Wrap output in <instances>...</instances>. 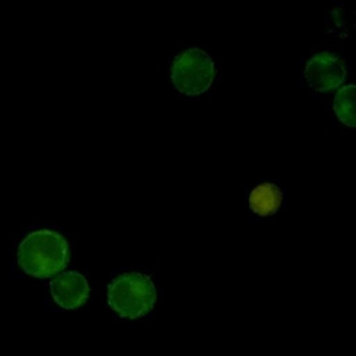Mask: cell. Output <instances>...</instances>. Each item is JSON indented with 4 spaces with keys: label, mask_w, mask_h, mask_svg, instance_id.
<instances>
[{
    "label": "cell",
    "mask_w": 356,
    "mask_h": 356,
    "mask_svg": "<svg viewBox=\"0 0 356 356\" xmlns=\"http://www.w3.org/2000/svg\"><path fill=\"white\" fill-rule=\"evenodd\" d=\"M284 193L276 184H260L250 193V207L255 214L269 218L278 212Z\"/></svg>",
    "instance_id": "obj_6"
},
{
    "label": "cell",
    "mask_w": 356,
    "mask_h": 356,
    "mask_svg": "<svg viewBox=\"0 0 356 356\" xmlns=\"http://www.w3.org/2000/svg\"><path fill=\"white\" fill-rule=\"evenodd\" d=\"M355 98H356V86H344L337 93L335 102H333V111L337 118L344 125L355 129L356 127V114H355Z\"/></svg>",
    "instance_id": "obj_7"
},
{
    "label": "cell",
    "mask_w": 356,
    "mask_h": 356,
    "mask_svg": "<svg viewBox=\"0 0 356 356\" xmlns=\"http://www.w3.org/2000/svg\"><path fill=\"white\" fill-rule=\"evenodd\" d=\"M305 77L312 89L319 93L339 88L346 79L344 61L333 52H321L307 63Z\"/></svg>",
    "instance_id": "obj_4"
},
{
    "label": "cell",
    "mask_w": 356,
    "mask_h": 356,
    "mask_svg": "<svg viewBox=\"0 0 356 356\" xmlns=\"http://www.w3.org/2000/svg\"><path fill=\"white\" fill-rule=\"evenodd\" d=\"M216 66L211 56L200 49L184 50L173 61L171 79L175 88L184 95H202L211 88Z\"/></svg>",
    "instance_id": "obj_3"
},
{
    "label": "cell",
    "mask_w": 356,
    "mask_h": 356,
    "mask_svg": "<svg viewBox=\"0 0 356 356\" xmlns=\"http://www.w3.org/2000/svg\"><path fill=\"white\" fill-rule=\"evenodd\" d=\"M68 262V243L61 234L38 230L29 234L18 248V264L34 278H50Z\"/></svg>",
    "instance_id": "obj_1"
},
{
    "label": "cell",
    "mask_w": 356,
    "mask_h": 356,
    "mask_svg": "<svg viewBox=\"0 0 356 356\" xmlns=\"http://www.w3.org/2000/svg\"><path fill=\"white\" fill-rule=\"evenodd\" d=\"M50 291H52V298L57 305L66 310H73L79 308L88 301L89 289L88 280L79 273H65V275L57 276L50 282Z\"/></svg>",
    "instance_id": "obj_5"
},
{
    "label": "cell",
    "mask_w": 356,
    "mask_h": 356,
    "mask_svg": "<svg viewBox=\"0 0 356 356\" xmlns=\"http://www.w3.org/2000/svg\"><path fill=\"white\" fill-rule=\"evenodd\" d=\"M157 301L155 285L146 275L125 273L109 285V307L123 319H139Z\"/></svg>",
    "instance_id": "obj_2"
}]
</instances>
